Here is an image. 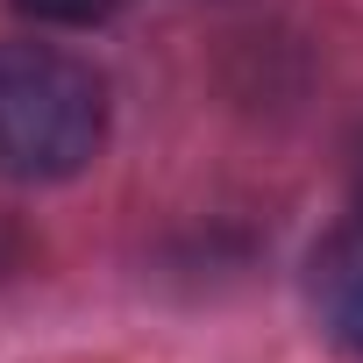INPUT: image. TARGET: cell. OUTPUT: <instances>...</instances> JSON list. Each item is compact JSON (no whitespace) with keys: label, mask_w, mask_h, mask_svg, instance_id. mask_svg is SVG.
Returning <instances> with one entry per match:
<instances>
[{"label":"cell","mask_w":363,"mask_h":363,"mask_svg":"<svg viewBox=\"0 0 363 363\" xmlns=\"http://www.w3.org/2000/svg\"><path fill=\"white\" fill-rule=\"evenodd\" d=\"M349 200H356V221H363V135H356V157H349Z\"/></svg>","instance_id":"cell-5"},{"label":"cell","mask_w":363,"mask_h":363,"mask_svg":"<svg viewBox=\"0 0 363 363\" xmlns=\"http://www.w3.org/2000/svg\"><path fill=\"white\" fill-rule=\"evenodd\" d=\"M8 8L29 22H50V29H100V22H114L121 0H8Z\"/></svg>","instance_id":"cell-3"},{"label":"cell","mask_w":363,"mask_h":363,"mask_svg":"<svg viewBox=\"0 0 363 363\" xmlns=\"http://www.w3.org/2000/svg\"><path fill=\"white\" fill-rule=\"evenodd\" d=\"M107 143V79L57 43H0V178L57 186Z\"/></svg>","instance_id":"cell-1"},{"label":"cell","mask_w":363,"mask_h":363,"mask_svg":"<svg viewBox=\"0 0 363 363\" xmlns=\"http://www.w3.org/2000/svg\"><path fill=\"white\" fill-rule=\"evenodd\" d=\"M22 264H29V235H22V221L8 207H0V278H15Z\"/></svg>","instance_id":"cell-4"},{"label":"cell","mask_w":363,"mask_h":363,"mask_svg":"<svg viewBox=\"0 0 363 363\" xmlns=\"http://www.w3.org/2000/svg\"><path fill=\"white\" fill-rule=\"evenodd\" d=\"M306 299H313L328 342L349 349V356H363V221H356V228H335V235L313 250V264H306Z\"/></svg>","instance_id":"cell-2"}]
</instances>
